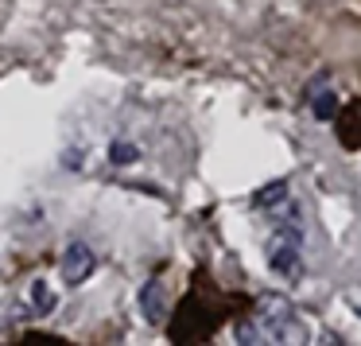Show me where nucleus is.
Wrapping results in <instances>:
<instances>
[{
  "mask_svg": "<svg viewBox=\"0 0 361 346\" xmlns=\"http://www.w3.org/2000/svg\"><path fill=\"white\" fill-rule=\"evenodd\" d=\"M334 113H338V97L334 94H314V117L334 121Z\"/></svg>",
  "mask_w": 361,
  "mask_h": 346,
  "instance_id": "obj_7",
  "label": "nucleus"
},
{
  "mask_svg": "<svg viewBox=\"0 0 361 346\" xmlns=\"http://www.w3.org/2000/svg\"><path fill=\"white\" fill-rule=\"evenodd\" d=\"M55 304H59L55 292H51L43 280H35L32 284V307H35V315H51V311H55Z\"/></svg>",
  "mask_w": 361,
  "mask_h": 346,
  "instance_id": "obj_5",
  "label": "nucleus"
},
{
  "mask_svg": "<svg viewBox=\"0 0 361 346\" xmlns=\"http://www.w3.org/2000/svg\"><path fill=\"white\" fill-rule=\"evenodd\" d=\"M237 338H241V342H260V335H257L252 323H241V327H237Z\"/></svg>",
  "mask_w": 361,
  "mask_h": 346,
  "instance_id": "obj_8",
  "label": "nucleus"
},
{
  "mask_svg": "<svg viewBox=\"0 0 361 346\" xmlns=\"http://www.w3.org/2000/svg\"><path fill=\"white\" fill-rule=\"evenodd\" d=\"M90 273H94V253H90V245L74 241L71 249L63 253V276H66L71 284H82Z\"/></svg>",
  "mask_w": 361,
  "mask_h": 346,
  "instance_id": "obj_2",
  "label": "nucleus"
},
{
  "mask_svg": "<svg viewBox=\"0 0 361 346\" xmlns=\"http://www.w3.org/2000/svg\"><path fill=\"white\" fill-rule=\"evenodd\" d=\"M283 198H288V183L276 179V183H268V187H260L257 195H252V206H257V210H272V206L283 203Z\"/></svg>",
  "mask_w": 361,
  "mask_h": 346,
  "instance_id": "obj_4",
  "label": "nucleus"
},
{
  "mask_svg": "<svg viewBox=\"0 0 361 346\" xmlns=\"http://www.w3.org/2000/svg\"><path fill=\"white\" fill-rule=\"evenodd\" d=\"M295 237L299 234H291V229H280V234L272 237V245H268V261H272V268L283 276V280H299V273H303Z\"/></svg>",
  "mask_w": 361,
  "mask_h": 346,
  "instance_id": "obj_1",
  "label": "nucleus"
},
{
  "mask_svg": "<svg viewBox=\"0 0 361 346\" xmlns=\"http://www.w3.org/2000/svg\"><path fill=\"white\" fill-rule=\"evenodd\" d=\"M136 156H140V148H136V144H128V141H117V144L109 148V160H113V164H121V167H125V164H136Z\"/></svg>",
  "mask_w": 361,
  "mask_h": 346,
  "instance_id": "obj_6",
  "label": "nucleus"
},
{
  "mask_svg": "<svg viewBox=\"0 0 361 346\" xmlns=\"http://www.w3.org/2000/svg\"><path fill=\"white\" fill-rule=\"evenodd\" d=\"M140 315L148 323H164L167 319V288H164V280H148L140 288Z\"/></svg>",
  "mask_w": 361,
  "mask_h": 346,
  "instance_id": "obj_3",
  "label": "nucleus"
}]
</instances>
